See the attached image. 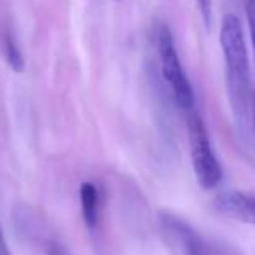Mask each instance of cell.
Listing matches in <instances>:
<instances>
[{
	"label": "cell",
	"instance_id": "8fae6325",
	"mask_svg": "<svg viewBox=\"0 0 255 255\" xmlns=\"http://www.w3.org/2000/svg\"><path fill=\"white\" fill-rule=\"evenodd\" d=\"M252 131L255 136V96H254V112H252Z\"/></svg>",
	"mask_w": 255,
	"mask_h": 255
},
{
	"label": "cell",
	"instance_id": "8992f818",
	"mask_svg": "<svg viewBox=\"0 0 255 255\" xmlns=\"http://www.w3.org/2000/svg\"><path fill=\"white\" fill-rule=\"evenodd\" d=\"M79 201H81V213L84 224L89 229H96L103 210L102 189L93 182H82L79 187Z\"/></svg>",
	"mask_w": 255,
	"mask_h": 255
},
{
	"label": "cell",
	"instance_id": "30bf717a",
	"mask_svg": "<svg viewBox=\"0 0 255 255\" xmlns=\"http://www.w3.org/2000/svg\"><path fill=\"white\" fill-rule=\"evenodd\" d=\"M46 255H72V254H70V250H67V248L61 243H58V241H49L46 247Z\"/></svg>",
	"mask_w": 255,
	"mask_h": 255
},
{
	"label": "cell",
	"instance_id": "9c48e42d",
	"mask_svg": "<svg viewBox=\"0 0 255 255\" xmlns=\"http://www.w3.org/2000/svg\"><path fill=\"white\" fill-rule=\"evenodd\" d=\"M196 2H198L203 21H205L206 26H210L212 25V0H196Z\"/></svg>",
	"mask_w": 255,
	"mask_h": 255
},
{
	"label": "cell",
	"instance_id": "6da1fadb",
	"mask_svg": "<svg viewBox=\"0 0 255 255\" xmlns=\"http://www.w3.org/2000/svg\"><path fill=\"white\" fill-rule=\"evenodd\" d=\"M220 47L226 65V86L231 112L238 135L247 142L252 131L254 91H252L250 61L241 21L234 14H226L220 25Z\"/></svg>",
	"mask_w": 255,
	"mask_h": 255
},
{
	"label": "cell",
	"instance_id": "7a4b0ae2",
	"mask_svg": "<svg viewBox=\"0 0 255 255\" xmlns=\"http://www.w3.org/2000/svg\"><path fill=\"white\" fill-rule=\"evenodd\" d=\"M154 40H156L161 82L164 84V88H168V93H170L175 105L184 112H189L196 107L194 89H192L191 81L185 74V68L180 61V56H178L177 46H175V39L168 25L159 23L156 26Z\"/></svg>",
	"mask_w": 255,
	"mask_h": 255
},
{
	"label": "cell",
	"instance_id": "ba28073f",
	"mask_svg": "<svg viewBox=\"0 0 255 255\" xmlns=\"http://www.w3.org/2000/svg\"><path fill=\"white\" fill-rule=\"evenodd\" d=\"M247 18H248V26H250V39H252V47H254V56H255V0H247Z\"/></svg>",
	"mask_w": 255,
	"mask_h": 255
},
{
	"label": "cell",
	"instance_id": "5b68a950",
	"mask_svg": "<svg viewBox=\"0 0 255 255\" xmlns=\"http://www.w3.org/2000/svg\"><path fill=\"white\" fill-rule=\"evenodd\" d=\"M213 210L227 219L255 226V194L240 191L224 192L215 198Z\"/></svg>",
	"mask_w": 255,
	"mask_h": 255
},
{
	"label": "cell",
	"instance_id": "52a82bcc",
	"mask_svg": "<svg viewBox=\"0 0 255 255\" xmlns=\"http://www.w3.org/2000/svg\"><path fill=\"white\" fill-rule=\"evenodd\" d=\"M5 58H7V63L12 67V70L21 72L25 67V60H23V54L19 51L18 44H16L14 37L11 33L5 35Z\"/></svg>",
	"mask_w": 255,
	"mask_h": 255
},
{
	"label": "cell",
	"instance_id": "277c9868",
	"mask_svg": "<svg viewBox=\"0 0 255 255\" xmlns=\"http://www.w3.org/2000/svg\"><path fill=\"white\" fill-rule=\"evenodd\" d=\"M159 226L164 231L168 240L177 245L182 255H210L201 236L180 217L173 215L170 212H161Z\"/></svg>",
	"mask_w": 255,
	"mask_h": 255
},
{
	"label": "cell",
	"instance_id": "3957f363",
	"mask_svg": "<svg viewBox=\"0 0 255 255\" xmlns=\"http://www.w3.org/2000/svg\"><path fill=\"white\" fill-rule=\"evenodd\" d=\"M185 121H187L189 149H191V163L196 180L205 191H212L222 182V166L210 142L205 121L196 107L185 112Z\"/></svg>",
	"mask_w": 255,
	"mask_h": 255
}]
</instances>
